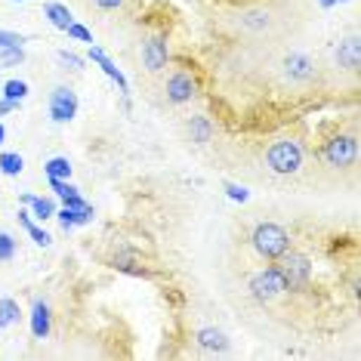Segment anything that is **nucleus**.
Masks as SVG:
<instances>
[{"instance_id":"17","label":"nucleus","mask_w":361,"mask_h":361,"mask_svg":"<svg viewBox=\"0 0 361 361\" xmlns=\"http://www.w3.org/2000/svg\"><path fill=\"white\" fill-rule=\"evenodd\" d=\"M44 15L50 19V25L59 28V31H65V28L74 22L72 13H68V6H62V4H46V6H44Z\"/></svg>"},{"instance_id":"18","label":"nucleus","mask_w":361,"mask_h":361,"mask_svg":"<svg viewBox=\"0 0 361 361\" xmlns=\"http://www.w3.org/2000/svg\"><path fill=\"white\" fill-rule=\"evenodd\" d=\"M241 28H247V31H265V28H269V13H265V10H250V13H244V15H241Z\"/></svg>"},{"instance_id":"15","label":"nucleus","mask_w":361,"mask_h":361,"mask_svg":"<svg viewBox=\"0 0 361 361\" xmlns=\"http://www.w3.org/2000/svg\"><path fill=\"white\" fill-rule=\"evenodd\" d=\"M198 346L210 349V352H225V349H229V340H225L223 331H214V327H201V331H198Z\"/></svg>"},{"instance_id":"4","label":"nucleus","mask_w":361,"mask_h":361,"mask_svg":"<svg viewBox=\"0 0 361 361\" xmlns=\"http://www.w3.org/2000/svg\"><path fill=\"white\" fill-rule=\"evenodd\" d=\"M250 294H254V300H260V303H275L278 296L287 294V284H284V278H281V272L272 265V269H263V272L254 275Z\"/></svg>"},{"instance_id":"28","label":"nucleus","mask_w":361,"mask_h":361,"mask_svg":"<svg viewBox=\"0 0 361 361\" xmlns=\"http://www.w3.org/2000/svg\"><path fill=\"white\" fill-rule=\"evenodd\" d=\"M25 44V37L15 34V31H0V50H6V46H22Z\"/></svg>"},{"instance_id":"8","label":"nucleus","mask_w":361,"mask_h":361,"mask_svg":"<svg viewBox=\"0 0 361 361\" xmlns=\"http://www.w3.org/2000/svg\"><path fill=\"white\" fill-rule=\"evenodd\" d=\"M167 59H170V46H167V37H161V34H155V37H148V41L143 44V62H145V68L148 72H161L164 65H167Z\"/></svg>"},{"instance_id":"12","label":"nucleus","mask_w":361,"mask_h":361,"mask_svg":"<svg viewBox=\"0 0 361 361\" xmlns=\"http://www.w3.org/2000/svg\"><path fill=\"white\" fill-rule=\"evenodd\" d=\"M59 223H62V229H74V225H87L90 219H93V207L90 204H84V207H62L59 210Z\"/></svg>"},{"instance_id":"30","label":"nucleus","mask_w":361,"mask_h":361,"mask_svg":"<svg viewBox=\"0 0 361 361\" xmlns=\"http://www.w3.org/2000/svg\"><path fill=\"white\" fill-rule=\"evenodd\" d=\"M124 0H96V6L99 10H117V6H121Z\"/></svg>"},{"instance_id":"7","label":"nucleus","mask_w":361,"mask_h":361,"mask_svg":"<svg viewBox=\"0 0 361 361\" xmlns=\"http://www.w3.org/2000/svg\"><path fill=\"white\" fill-rule=\"evenodd\" d=\"M198 96V84H195V77L188 72H176L170 74L167 81V99L173 102V105H185V102H192Z\"/></svg>"},{"instance_id":"22","label":"nucleus","mask_w":361,"mask_h":361,"mask_svg":"<svg viewBox=\"0 0 361 361\" xmlns=\"http://www.w3.org/2000/svg\"><path fill=\"white\" fill-rule=\"evenodd\" d=\"M15 321H19V303L6 296V300H0V327H10Z\"/></svg>"},{"instance_id":"26","label":"nucleus","mask_w":361,"mask_h":361,"mask_svg":"<svg viewBox=\"0 0 361 361\" xmlns=\"http://www.w3.org/2000/svg\"><path fill=\"white\" fill-rule=\"evenodd\" d=\"M25 59V53H22V46H6L4 56H0V65H19V62Z\"/></svg>"},{"instance_id":"10","label":"nucleus","mask_w":361,"mask_h":361,"mask_svg":"<svg viewBox=\"0 0 361 361\" xmlns=\"http://www.w3.org/2000/svg\"><path fill=\"white\" fill-rule=\"evenodd\" d=\"M87 56H90L93 62H96V65L102 68V72H105V74H108V77H112V81L117 84V90H121L124 96H127V93H130V87H127V77H124V72H121V68H117L114 62H112V59L105 56V53L99 50V46H90V53H87Z\"/></svg>"},{"instance_id":"16","label":"nucleus","mask_w":361,"mask_h":361,"mask_svg":"<svg viewBox=\"0 0 361 361\" xmlns=\"http://www.w3.org/2000/svg\"><path fill=\"white\" fill-rule=\"evenodd\" d=\"M188 136H192V143L207 145L210 136H214V124H210L207 117H192V121H188Z\"/></svg>"},{"instance_id":"19","label":"nucleus","mask_w":361,"mask_h":361,"mask_svg":"<svg viewBox=\"0 0 361 361\" xmlns=\"http://www.w3.org/2000/svg\"><path fill=\"white\" fill-rule=\"evenodd\" d=\"M44 173L46 179H68L72 176V164H68V158H50L44 164Z\"/></svg>"},{"instance_id":"21","label":"nucleus","mask_w":361,"mask_h":361,"mask_svg":"<svg viewBox=\"0 0 361 361\" xmlns=\"http://www.w3.org/2000/svg\"><path fill=\"white\" fill-rule=\"evenodd\" d=\"M22 170H25V161H22V155H15V152H4V155H0V173L19 176Z\"/></svg>"},{"instance_id":"3","label":"nucleus","mask_w":361,"mask_h":361,"mask_svg":"<svg viewBox=\"0 0 361 361\" xmlns=\"http://www.w3.org/2000/svg\"><path fill=\"white\" fill-rule=\"evenodd\" d=\"M254 247L260 256H265V260H278V256L290 247V235L275 223H260L254 229Z\"/></svg>"},{"instance_id":"32","label":"nucleus","mask_w":361,"mask_h":361,"mask_svg":"<svg viewBox=\"0 0 361 361\" xmlns=\"http://www.w3.org/2000/svg\"><path fill=\"white\" fill-rule=\"evenodd\" d=\"M321 6H324V10H331V6H336V4H343V0H318Z\"/></svg>"},{"instance_id":"11","label":"nucleus","mask_w":361,"mask_h":361,"mask_svg":"<svg viewBox=\"0 0 361 361\" xmlns=\"http://www.w3.org/2000/svg\"><path fill=\"white\" fill-rule=\"evenodd\" d=\"M336 62H340V68H346V72H358L361 68V44L358 37H349V41H343L336 46Z\"/></svg>"},{"instance_id":"1","label":"nucleus","mask_w":361,"mask_h":361,"mask_svg":"<svg viewBox=\"0 0 361 361\" xmlns=\"http://www.w3.org/2000/svg\"><path fill=\"white\" fill-rule=\"evenodd\" d=\"M265 164L272 167V173L290 176L303 167V145L296 139H278L272 143V148L265 152Z\"/></svg>"},{"instance_id":"9","label":"nucleus","mask_w":361,"mask_h":361,"mask_svg":"<svg viewBox=\"0 0 361 361\" xmlns=\"http://www.w3.org/2000/svg\"><path fill=\"white\" fill-rule=\"evenodd\" d=\"M284 77L290 84H309L315 77V62L306 56V53H290L284 59Z\"/></svg>"},{"instance_id":"25","label":"nucleus","mask_w":361,"mask_h":361,"mask_svg":"<svg viewBox=\"0 0 361 361\" xmlns=\"http://www.w3.org/2000/svg\"><path fill=\"white\" fill-rule=\"evenodd\" d=\"M65 34L72 37V41H84V44H93V31H90V28H84V25H77V22H72V25L65 28Z\"/></svg>"},{"instance_id":"23","label":"nucleus","mask_w":361,"mask_h":361,"mask_svg":"<svg viewBox=\"0 0 361 361\" xmlns=\"http://www.w3.org/2000/svg\"><path fill=\"white\" fill-rule=\"evenodd\" d=\"M25 96H28V84H25V81H6V84H4V99L22 102Z\"/></svg>"},{"instance_id":"27","label":"nucleus","mask_w":361,"mask_h":361,"mask_svg":"<svg viewBox=\"0 0 361 361\" xmlns=\"http://www.w3.org/2000/svg\"><path fill=\"white\" fill-rule=\"evenodd\" d=\"M225 195H229L232 201H238V204H247L250 201V192L244 185H235V183H225Z\"/></svg>"},{"instance_id":"5","label":"nucleus","mask_w":361,"mask_h":361,"mask_svg":"<svg viewBox=\"0 0 361 361\" xmlns=\"http://www.w3.org/2000/svg\"><path fill=\"white\" fill-rule=\"evenodd\" d=\"M324 161H327V167H336V170H343V167H352L358 158V145H355V139L352 136H334V139H327L324 143Z\"/></svg>"},{"instance_id":"29","label":"nucleus","mask_w":361,"mask_h":361,"mask_svg":"<svg viewBox=\"0 0 361 361\" xmlns=\"http://www.w3.org/2000/svg\"><path fill=\"white\" fill-rule=\"evenodd\" d=\"M59 59L65 62V65H72L74 72H81V68H84V59H81V56H74V53H65V50H62V53H59Z\"/></svg>"},{"instance_id":"6","label":"nucleus","mask_w":361,"mask_h":361,"mask_svg":"<svg viewBox=\"0 0 361 361\" xmlns=\"http://www.w3.org/2000/svg\"><path fill=\"white\" fill-rule=\"evenodd\" d=\"M77 114V96L68 87H56L50 96V117L56 124H68Z\"/></svg>"},{"instance_id":"31","label":"nucleus","mask_w":361,"mask_h":361,"mask_svg":"<svg viewBox=\"0 0 361 361\" xmlns=\"http://www.w3.org/2000/svg\"><path fill=\"white\" fill-rule=\"evenodd\" d=\"M13 108H19V102H10V99H0V114L13 112Z\"/></svg>"},{"instance_id":"20","label":"nucleus","mask_w":361,"mask_h":361,"mask_svg":"<svg viewBox=\"0 0 361 361\" xmlns=\"http://www.w3.org/2000/svg\"><path fill=\"white\" fill-rule=\"evenodd\" d=\"M19 223L25 225V232L31 235V241H34V244H41V247H50V235H46L44 229H37L34 223H31V214H25V210H19Z\"/></svg>"},{"instance_id":"24","label":"nucleus","mask_w":361,"mask_h":361,"mask_svg":"<svg viewBox=\"0 0 361 361\" xmlns=\"http://www.w3.org/2000/svg\"><path fill=\"white\" fill-rule=\"evenodd\" d=\"M13 254H15V238L6 232H0V263L13 260Z\"/></svg>"},{"instance_id":"34","label":"nucleus","mask_w":361,"mask_h":361,"mask_svg":"<svg viewBox=\"0 0 361 361\" xmlns=\"http://www.w3.org/2000/svg\"><path fill=\"white\" fill-rule=\"evenodd\" d=\"M15 4H25V0H15Z\"/></svg>"},{"instance_id":"33","label":"nucleus","mask_w":361,"mask_h":361,"mask_svg":"<svg viewBox=\"0 0 361 361\" xmlns=\"http://www.w3.org/2000/svg\"><path fill=\"white\" fill-rule=\"evenodd\" d=\"M4 136H6V130H4V124H0V145H4Z\"/></svg>"},{"instance_id":"13","label":"nucleus","mask_w":361,"mask_h":361,"mask_svg":"<svg viewBox=\"0 0 361 361\" xmlns=\"http://www.w3.org/2000/svg\"><path fill=\"white\" fill-rule=\"evenodd\" d=\"M50 324H53L50 306L34 303V309H31V334H34L37 340H46V336H50Z\"/></svg>"},{"instance_id":"14","label":"nucleus","mask_w":361,"mask_h":361,"mask_svg":"<svg viewBox=\"0 0 361 361\" xmlns=\"http://www.w3.org/2000/svg\"><path fill=\"white\" fill-rule=\"evenodd\" d=\"M19 201L22 204H28L31 207V216H37V219H50V216H56V204H53L50 198H37V195H19Z\"/></svg>"},{"instance_id":"2","label":"nucleus","mask_w":361,"mask_h":361,"mask_svg":"<svg viewBox=\"0 0 361 361\" xmlns=\"http://www.w3.org/2000/svg\"><path fill=\"white\" fill-rule=\"evenodd\" d=\"M275 269L281 272V278H284V284L287 290H300L309 284V278H312V263H309V256H303V254H294V250H284V254L278 256V263H275Z\"/></svg>"}]
</instances>
